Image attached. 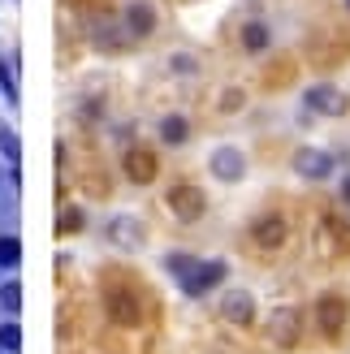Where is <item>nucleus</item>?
Listing matches in <instances>:
<instances>
[{"label":"nucleus","instance_id":"nucleus-27","mask_svg":"<svg viewBox=\"0 0 350 354\" xmlns=\"http://www.w3.org/2000/svg\"><path fill=\"white\" fill-rule=\"evenodd\" d=\"M0 354H5V350H0Z\"/></svg>","mask_w":350,"mask_h":354},{"label":"nucleus","instance_id":"nucleus-23","mask_svg":"<svg viewBox=\"0 0 350 354\" xmlns=\"http://www.w3.org/2000/svg\"><path fill=\"white\" fill-rule=\"evenodd\" d=\"M86 225V216H82V207H65V216H61V234H74V229H82Z\"/></svg>","mask_w":350,"mask_h":354},{"label":"nucleus","instance_id":"nucleus-13","mask_svg":"<svg viewBox=\"0 0 350 354\" xmlns=\"http://www.w3.org/2000/svg\"><path fill=\"white\" fill-rule=\"evenodd\" d=\"M104 234H109L113 242H121V246H138L143 242V221L138 216H113L109 225H104Z\"/></svg>","mask_w":350,"mask_h":354},{"label":"nucleus","instance_id":"nucleus-1","mask_svg":"<svg viewBox=\"0 0 350 354\" xmlns=\"http://www.w3.org/2000/svg\"><path fill=\"white\" fill-rule=\"evenodd\" d=\"M104 303H109V315L117 324H143V294H138L130 281H109V286H104Z\"/></svg>","mask_w":350,"mask_h":354},{"label":"nucleus","instance_id":"nucleus-26","mask_svg":"<svg viewBox=\"0 0 350 354\" xmlns=\"http://www.w3.org/2000/svg\"><path fill=\"white\" fill-rule=\"evenodd\" d=\"M346 9H350V0H346Z\"/></svg>","mask_w":350,"mask_h":354},{"label":"nucleus","instance_id":"nucleus-19","mask_svg":"<svg viewBox=\"0 0 350 354\" xmlns=\"http://www.w3.org/2000/svg\"><path fill=\"white\" fill-rule=\"evenodd\" d=\"M0 307L9 315H17V307H22V286H17V281H5V286H0Z\"/></svg>","mask_w":350,"mask_h":354},{"label":"nucleus","instance_id":"nucleus-9","mask_svg":"<svg viewBox=\"0 0 350 354\" xmlns=\"http://www.w3.org/2000/svg\"><path fill=\"white\" fill-rule=\"evenodd\" d=\"M208 169H212L217 182H242V173H247V156H242L238 147H217L212 151V160H208Z\"/></svg>","mask_w":350,"mask_h":354},{"label":"nucleus","instance_id":"nucleus-24","mask_svg":"<svg viewBox=\"0 0 350 354\" xmlns=\"http://www.w3.org/2000/svg\"><path fill=\"white\" fill-rule=\"evenodd\" d=\"M221 109H225V113H238V109H242V91H225V95H221Z\"/></svg>","mask_w":350,"mask_h":354},{"label":"nucleus","instance_id":"nucleus-4","mask_svg":"<svg viewBox=\"0 0 350 354\" xmlns=\"http://www.w3.org/2000/svg\"><path fill=\"white\" fill-rule=\"evenodd\" d=\"M169 212H173V216H178V221H199L203 216V207H208V199H203V190L199 186H190V182H178V186H173L169 190Z\"/></svg>","mask_w":350,"mask_h":354},{"label":"nucleus","instance_id":"nucleus-5","mask_svg":"<svg viewBox=\"0 0 350 354\" xmlns=\"http://www.w3.org/2000/svg\"><path fill=\"white\" fill-rule=\"evenodd\" d=\"M333 169H338V160L324 147H299L294 151V173L307 177V182H324V177H333Z\"/></svg>","mask_w":350,"mask_h":354},{"label":"nucleus","instance_id":"nucleus-16","mask_svg":"<svg viewBox=\"0 0 350 354\" xmlns=\"http://www.w3.org/2000/svg\"><path fill=\"white\" fill-rule=\"evenodd\" d=\"M0 156L9 160V169H17V165H22V147H17V134H13V126H0Z\"/></svg>","mask_w":350,"mask_h":354},{"label":"nucleus","instance_id":"nucleus-17","mask_svg":"<svg viewBox=\"0 0 350 354\" xmlns=\"http://www.w3.org/2000/svg\"><path fill=\"white\" fill-rule=\"evenodd\" d=\"M22 263V242L13 234H0V268H17Z\"/></svg>","mask_w":350,"mask_h":354},{"label":"nucleus","instance_id":"nucleus-2","mask_svg":"<svg viewBox=\"0 0 350 354\" xmlns=\"http://www.w3.org/2000/svg\"><path fill=\"white\" fill-rule=\"evenodd\" d=\"M268 342L282 346V350L299 346V342H303V311L290 307V303L273 307V315H268Z\"/></svg>","mask_w":350,"mask_h":354},{"label":"nucleus","instance_id":"nucleus-11","mask_svg":"<svg viewBox=\"0 0 350 354\" xmlns=\"http://www.w3.org/2000/svg\"><path fill=\"white\" fill-rule=\"evenodd\" d=\"M221 315L230 324H238V328H247L251 320H255V298H251V290H230L221 298Z\"/></svg>","mask_w":350,"mask_h":354},{"label":"nucleus","instance_id":"nucleus-25","mask_svg":"<svg viewBox=\"0 0 350 354\" xmlns=\"http://www.w3.org/2000/svg\"><path fill=\"white\" fill-rule=\"evenodd\" d=\"M342 203H346V207H350V173H346V177H342Z\"/></svg>","mask_w":350,"mask_h":354},{"label":"nucleus","instance_id":"nucleus-12","mask_svg":"<svg viewBox=\"0 0 350 354\" xmlns=\"http://www.w3.org/2000/svg\"><path fill=\"white\" fill-rule=\"evenodd\" d=\"M121 22H126V30L134 35V39H143V35L156 30V9L147 5V0H130L126 13H121Z\"/></svg>","mask_w":350,"mask_h":354},{"label":"nucleus","instance_id":"nucleus-15","mask_svg":"<svg viewBox=\"0 0 350 354\" xmlns=\"http://www.w3.org/2000/svg\"><path fill=\"white\" fill-rule=\"evenodd\" d=\"M268 44H273L268 22H247V26H242V48H247V52H268Z\"/></svg>","mask_w":350,"mask_h":354},{"label":"nucleus","instance_id":"nucleus-21","mask_svg":"<svg viewBox=\"0 0 350 354\" xmlns=\"http://www.w3.org/2000/svg\"><path fill=\"white\" fill-rule=\"evenodd\" d=\"M169 69H173V74H199V57H190V52H173Z\"/></svg>","mask_w":350,"mask_h":354},{"label":"nucleus","instance_id":"nucleus-6","mask_svg":"<svg viewBox=\"0 0 350 354\" xmlns=\"http://www.w3.org/2000/svg\"><path fill=\"white\" fill-rule=\"evenodd\" d=\"M286 238H290V225H286L282 212H268V216H259L251 225V242L259 251H277V246H286Z\"/></svg>","mask_w":350,"mask_h":354},{"label":"nucleus","instance_id":"nucleus-7","mask_svg":"<svg viewBox=\"0 0 350 354\" xmlns=\"http://www.w3.org/2000/svg\"><path fill=\"white\" fill-rule=\"evenodd\" d=\"M303 104L311 113H320V117H342L350 104H346V95L338 91V86H329V82H316V86H307L303 91Z\"/></svg>","mask_w":350,"mask_h":354},{"label":"nucleus","instance_id":"nucleus-20","mask_svg":"<svg viewBox=\"0 0 350 354\" xmlns=\"http://www.w3.org/2000/svg\"><path fill=\"white\" fill-rule=\"evenodd\" d=\"M165 268H169L173 277L182 281V277H186L190 268H195V255H186V251H173V255H165Z\"/></svg>","mask_w":350,"mask_h":354},{"label":"nucleus","instance_id":"nucleus-10","mask_svg":"<svg viewBox=\"0 0 350 354\" xmlns=\"http://www.w3.org/2000/svg\"><path fill=\"white\" fill-rule=\"evenodd\" d=\"M316 315H320V333H324V337H338V333L346 328L350 307H346V298H342V294H324V298H320V307H316Z\"/></svg>","mask_w":350,"mask_h":354},{"label":"nucleus","instance_id":"nucleus-8","mask_svg":"<svg viewBox=\"0 0 350 354\" xmlns=\"http://www.w3.org/2000/svg\"><path fill=\"white\" fill-rule=\"evenodd\" d=\"M121 169H126V177L134 186H147L156 173H160V165H156V151L151 147H126V156H121Z\"/></svg>","mask_w":350,"mask_h":354},{"label":"nucleus","instance_id":"nucleus-14","mask_svg":"<svg viewBox=\"0 0 350 354\" xmlns=\"http://www.w3.org/2000/svg\"><path fill=\"white\" fill-rule=\"evenodd\" d=\"M160 138H165L169 147H182L186 138H190V121H186L182 113H169V117L160 121Z\"/></svg>","mask_w":350,"mask_h":354},{"label":"nucleus","instance_id":"nucleus-18","mask_svg":"<svg viewBox=\"0 0 350 354\" xmlns=\"http://www.w3.org/2000/svg\"><path fill=\"white\" fill-rule=\"evenodd\" d=\"M17 346H22V328H17V320H5L0 324V350L17 354Z\"/></svg>","mask_w":350,"mask_h":354},{"label":"nucleus","instance_id":"nucleus-22","mask_svg":"<svg viewBox=\"0 0 350 354\" xmlns=\"http://www.w3.org/2000/svg\"><path fill=\"white\" fill-rule=\"evenodd\" d=\"M0 91H5L9 104H17V78H13V69H9L5 57H0Z\"/></svg>","mask_w":350,"mask_h":354},{"label":"nucleus","instance_id":"nucleus-3","mask_svg":"<svg viewBox=\"0 0 350 354\" xmlns=\"http://www.w3.org/2000/svg\"><path fill=\"white\" fill-rule=\"evenodd\" d=\"M225 259H195V268H190L178 286H182V294H190V298H203L208 290H217L221 281H225Z\"/></svg>","mask_w":350,"mask_h":354}]
</instances>
